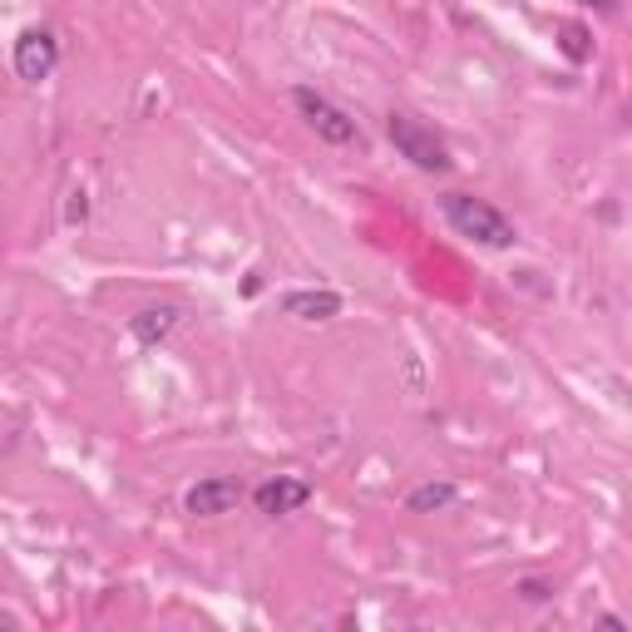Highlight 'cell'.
Segmentation results:
<instances>
[{
  "label": "cell",
  "instance_id": "6da1fadb",
  "mask_svg": "<svg viewBox=\"0 0 632 632\" xmlns=\"http://www.w3.org/2000/svg\"><path fill=\"white\" fill-rule=\"evenodd\" d=\"M445 218H450V228H455L460 238L480 242V247H514V242H519L514 223H509V218H504L494 203H484V198L450 193V198H445Z\"/></svg>",
  "mask_w": 632,
  "mask_h": 632
},
{
  "label": "cell",
  "instance_id": "7a4b0ae2",
  "mask_svg": "<svg viewBox=\"0 0 632 632\" xmlns=\"http://www.w3.org/2000/svg\"><path fill=\"white\" fill-rule=\"evenodd\" d=\"M391 144L415 168H425V173H445L450 168V154H445V144L435 139V129H425V124L410 119V114H391Z\"/></svg>",
  "mask_w": 632,
  "mask_h": 632
},
{
  "label": "cell",
  "instance_id": "3957f363",
  "mask_svg": "<svg viewBox=\"0 0 632 632\" xmlns=\"http://www.w3.org/2000/svg\"><path fill=\"white\" fill-rule=\"evenodd\" d=\"M292 99H297V109L307 114V124H312L316 134H322L326 144H351V139H356V119H346V114L336 109L331 99H322L316 89H297Z\"/></svg>",
  "mask_w": 632,
  "mask_h": 632
},
{
  "label": "cell",
  "instance_id": "277c9868",
  "mask_svg": "<svg viewBox=\"0 0 632 632\" xmlns=\"http://www.w3.org/2000/svg\"><path fill=\"white\" fill-rule=\"evenodd\" d=\"M55 60H60V45H55L50 30H25V35L15 40V75L20 80H30V84L50 80Z\"/></svg>",
  "mask_w": 632,
  "mask_h": 632
},
{
  "label": "cell",
  "instance_id": "5b68a950",
  "mask_svg": "<svg viewBox=\"0 0 632 632\" xmlns=\"http://www.w3.org/2000/svg\"><path fill=\"white\" fill-rule=\"evenodd\" d=\"M238 499H242V484L218 474V480H198L193 489L183 494V509L198 514V519H218V514H228Z\"/></svg>",
  "mask_w": 632,
  "mask_h": 632
},
{
  "label": "cell",
  "instance_id": "8992f818",
  "mask_svg": "<svg viewBox=\"0 0 632 632\" xmlns=\"http://www.w3.org/2000/svg\"><path fill=\"white\" fill-rule=\"evenodd\" d=\"M307 499H312V484L307 480H292V474H277V480H267V484H257V489H252V504H257V514H267V519L302 509Z\"/></svg>",
  "mask_w": 632,
  "mask_h": 632
},
{
  "label": "cell",
  "instance_id": "52a82bcc",
  "mask_svg": "<svg viewBox=\"0 0 632 632\" xmlns=\"http://www.w3.org/2000/svg\"><path fill=\"white\" fill-rule=\"evenodd\" d=\"M282 312L297 316V322H331V316L341 312V297H336V292H287Z\"/></svg>",
  "mask_w": 632,
  "mask_h": 632
},
{
  "label": "cell",
  "instance_id": "ba28073f",
  "mask_svg": "<svg viewBox=\"0 0 632 632\" xmlns=\"http://www.w3.org/2000/svg\"><path fill=\"white\" fill-rule=\"evenodd\" d=\"M173 322H178V307H149V312L134 316V336H139L144 346H154L173 331Z\"/></svg>",
  "mask_w": 632,
  "mask_h": 632
},
{
  "label": "cell",
  "instance_id": "9c48e42d",
  "mask_svg": "<svg viewBox=\"0 0 632 632\" xmlns=\"http://www.w3.org/2000/svg\"><path fill=\"white\" fill-rule=\"evenodd\" d=\"M558 50H563L573 65H583V60L593 55V35H588L583 20H563V25H558Z\"/></svg>",
  "mask_w": 632,
  "mask_h": 632
},
{
  "label": "cell",
  "instance_id": "30bf717a",
  "mask_svg": "<svg viewBox=\"0 0 632 632\" xmlns=\"http://www.w3.org/2000/svg\"><path fill=\"white\" fill-rule=\"evenodd\" d=\"M450 504H455V484H420L410 494V509L415 514H435V509H450Z\"/></svg>",
  "mask_w": 632,
  "mask_h": 632
},
{
  "label": "cell",
  "instance_id": "8fae6325",
  "mask_svg": "<svg viewBox=\"0 0 632 632\" xmlns=\"http://www.w3.org/2000/svg\"><path fill=\"white\" fill-rule=\"evenodd\" d=\"M519 593H524V598H534V603H544V598H549V588L534 583V578H529V583H519Z\"/></svg>",
  "mask_w": 632,
  "mask_h": 632
},
{
  "label": "cell",
  "instance_id": "7c38bea8",
  "mask_svg": "<svg viewBox=\"0 0 632 632\" xmlns=\"http://www.w3.org/2000/svg\"><path fill=\"white\" fill-rule=\"evenodd\" d=\"M588 6H603L608 10V6H618V0H588Z\"/></svg>",
  "mask_w": 632,
  "mask_h": 632
}]
</instances>
